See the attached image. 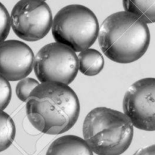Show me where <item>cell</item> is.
<instances>
[{
    "instance_id": "obj_16",
    "label": "cell",
    "mask_w": 155,
    "mask_h": 155,
    "mask_svg": "<svg viewBox=\"0 0 155 155\" xmlns=\"http://www.w3.org/2000/svg\"><path fill=\"white\" fill-rule=\"evenodd\" d=\"M133 155H155V145L140 148Z\"/></svg>"
},
{
    "instance_id": "obj_11",
    "label": "cell",
    "mask_w": 155,
    "mask_h": 155,
    "mask_svg": "<svg viewBox=\"0 0 155 155\" xmlns=\"http://www.w3.org/2000/svg\"><path fill=\"white\" fill-rule=\"evenodd\" d=\"M123 5L146 24L155 23V0H123Z\"/></svg>"
},
{
    "instance_id": "obj_6",
    "label": "cell",
    "mask_w": 155,
    "mask_h": 155,
    "mask_svg": "<svg viewBox=\"0 0 155 155\" xmlns=\"http://www.w3.org/2000/svg\"><path fill=\"white\" fill-rule=\"evenodd\" d=\"M10 19L11 27L20 39L35 42L49 33L52 14L42 0H20L12 8Z\"/></svg>"
},
{
    "instance_id": "obj_9",
    "label": "cell",
    "mask_w": 155,
    "mask_h": 155,
    "mask_svg": "<svg viewBox=\"0 0 155 155\" xmlns=\"http://www.w3.org/2000/svg\"><path fill=\"white\" fill-rule=\"evenodd\" d=\"M45 155H93V152L83 139L67 135L55 139Z\"/></svg>"
},
{
    "instance_id": "obj_7",
    "label": "cell",
    "mask_w": 155,
    "mask_h": 155,
    "mask_svg": "<svg viewBox=\"0 0 155 155\" xmlns=\"http://www.w3.org/2000/svg\"><path fill=\"white\" fill-rule=\"evenodd\" d=\"M123 109L133 127L155 131V78L147 77L135 82L125 93Z\"/></svg>"
},
{
    "instance_id": "obj_2",
    "label": "cell",
    "mask_w": 155,
    "mask_h": 155,
    "mask_svg": "<svg viewBox=\"0 0 155 155\" xmlns=\"http://www.w3.org/2000/svg\"><path fill=\"white\" fill-rule=\"evenodd\" d=\"M98 38L106 57L117 63L130 64L145 54L151 35L146 23L124 11L109 15L103 21Z\"/></svg>"
},
{
    "instance_id": "obj_4",
    "label": "cell",
    "mask_w": 155,
    "mask_h": 155,
    "mask_svg": "<svg viewBox=\"0 0 155 155\" xmlns=\"http://www.w3.org/2000/svg\"><path fill=\"white\" fill-rule=\"evenodd\" d=\"M51 31L56 42L67 45L75 52H80L95 43L99 33V24L89 8L82 5H69L54 15Z\"/></svg>"
},
{
    "instance_id": "obj_12",
    "label": "cell",
    "mask_w": 155,
    "mask_h": 155,
    "mask_svg": "<svg viewBox=\"0 0 155 155\" xmlns=\"http://www.w3.org/2000/svg\"><path fill=\"white\" fill-rule=\"evenodd\" d=\"M16 135L15 124L12 118L3 110H0V152L12 145Z\"/></svg>"
},
{
    "instance_id": "obj_17",
    "label": "cell",
    "mask_w": 155,
    "mask_h": 155,
    "mask_svg": "<svg viewBox=\"0 0 155 155\" xmlns=\"http://www.w3.org/2000/svg\"><path fill=\"white\" fill-rule=\"evenodd\" d=\"M42 1H44V2H45V0H42Z\"/></svg>"
},
{
    "instance_id": "obj_8",
    "label": "cell",
    "mask_w": 155,
    "mask_h": 155,
    "mask_svg": "<svg viewBox=\"0 0 155 155\" xmlns=\"http://www.w3.org/2000/svg\"><path fill=\"white\" fill-rule=\"evenodd\" d=\"M34 54L30 47L15 39L0 43V75L8 81L26 78L33 68Z\"/></svg>"
},
{
    "instance_id": "obj_10",
    "label": "cell",
    "mask_w": 155,
    "mask_h": 155,
    "mask_svg": "<svg viewBox=\"0 0 155 155\" xmlns=\"http://www.w3.org/2000/svg\"><path fill=\"white\" fill-rule=\"evenodd\" d=\"M78 70L83 74L93 77L104 68V61L102 54L96 49L87 48L80 51L78 57Z\"/></svg>"
},
{
    "instance_id": "obj_15",
    "label": "cell",
    "mask_w": 155,
    "mask_h": 155,
    "mask_svg": "<svg viewBox=\"0 0 155 155\" xmlns=\"http://www.w3.org/2000/svg\"><path fill=\"white\" fill-rule=\"evenodd\" d=\"M12 98V88L8 81L0 75V110L8 107Z\"/></svg>"
},
{
    "instance_id": "obj_13",
    "label": "cell",
    "mask_w": 155,
    "mask_h": 155,
    "mask_svg": "<svg viewBox=\"0 0 155 155\" xmlns=\"http://www.w3.org/2000/svg\"><path fill=\"white\" fill-rule=\"evenodd\" d=\"M39 82L31 77L22 79L16 86V95L18 98L23 102L28 100L31 92L39 85Z\"/></svg>"
},
{
    "instance_id": "obj_1",
    "label": "cell",
    "mask_w": 155,
    "mask_h": 155,
    "mask_svg": "<svg viewBox=\"0 0 155 155\" xmlns=\"http://www.w3.org/2000/svg\"><path fill=\"white\" fill-rule=\"evenodd\" d=\"M80 105L76 92L68 85L56 82L41 83L31 92L26 105L30 124L48 135L71 130L79 118Z\"/></svg>"
},
{
    "instance_id": "obj_5",
    "label": "cell",
    "mask_w": 155,
    "mask_h": 155,
    "mask_svg": "<svg viewBox=\"0 0 155 155\" xmlns=\"http://www.w3.org/2000/svg\"><path fill=\"white\" fill-rule=\"evenodd\" d=\"M35 74L41 83L56 82L68 85L78 73V58L67 45L52 42L38 51L33 62Z\"/></svg>"
},
{
    "instance_id": "obj_14",
    "label": "cell",
    "mask_w": 155,
    "mask_h": 155,
    "mask_svg": "<svg viewBox=\"0 0 155 155\" xmlns=\"http://www.w3.org/2000/svg\"><path fill=\"white\" fill-rule=\"evenodd\" d=\"M11 28L10 15L4 5L0 2V43L5 40Z\"/></svg>"
},
{
    "instance_id": "obj_3",
    "label": "cell",
    "mask_w": 155,
    "mask_h": 155,
    "mask_svg": "<svg viewBox=\"0 0 155 155\" xmlns=\"http://www.w3.org/2000/svg\"><path fill=\"white\" fill-rule=\"evenodd\" d=\"M133 125L128 117L114 109L95 107L84 120L83 135L97 155H120L131 145Z\"/></svg>"
}]
</instances>
